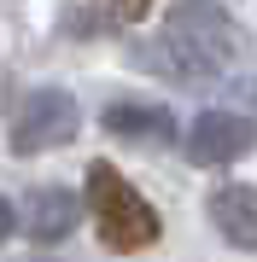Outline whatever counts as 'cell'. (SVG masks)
<instances>
[{
	"label": "cell",
	"mask_w": 257,
	"mask_h": 262,
	"mask_svg": "<svg viewBox=\"0 0 257 262\" xmlns=\"http://www.w3.org/2000/svg\"><path fill=\"white\" fill-rule=\"evenodd\" d=\"M88 210H94L100 239L111 245V251H146V245H158V233H164L158 210L146 204L111 163H94V169H88Z\"/></svg>",
	"instance_id": "obj_1"
},
{
	"label": "cell",
	"mask_w": 257,
	"mask_h": 262,
	"mask_svg": "<svg viewBox=\"0 0 257 262\" xmlns=\"http://www.w3.org/2000/svg\"><path fill=\"white\" fill-rule=\"evenodd\" d=\"M76 128H82L76 99L58 94V88H41V94H29L18 105V117H12V151H18V158H35V151H47V146H65Z\"/></svg>",
	"instance_id": "obj_2"
},
{
	"label": "cell",
	"mask_w": 257,
	"mask_h": 262,
	"mask_svg": "<svg viewBox=\"0 0 257 262\" xmlns=\"http://www.w3.org/2000/svg\"><path fill=\"white\" fill-rule=\"evenodd\" d=\"M170 35L181 47H193L199 58H210L216 70L228 64V58H240V29H234V18L216 0H181L170 12Z\"/></svg>",
	"instance_id": "obj_3"
},
{
	"label": "cell",
	"mask_w": 257,
	"mask_h": 262,
	"mask_svg": "<svg viewBox=\"0 0 257 262\" xmlns=\"http://www.w3.org/2000/svg\"><path fill=\"white\" fill-rule=\"evenodd\" d=\"M257 140V128L240 111H205L199 122H193V134H187V158L193 163H234V158H246Z\"/></svg>",
	"instance_id": "obj_4"
},
{
	"label": "cell",
	"mask_w": 257,
	"mask_h": 262,
	"mask_svg": "<svg viewBox=\"0 0 257 262\" xmlns=\"http://www.w3.org/2000/svg\"><path fill=\"white\" fill-rule=\"evenodd\" d=\"M105 134H117V140H146V146H164L175 140V117L164 111V105H146V99H117L100 111Z\"/></svg>",
	"instance_id": "obj_5"
},
{
	"label": "cell",
	"mask_w": 257,
	"mask_h": 262,
	"mask_svg": "<svg viewBox=\"0 0 257 262\" xmlns=\"http://www.w3.org/2000/svg\"><path fill=\"white\" fill-rule=\"evenodd\" d=\"M210 222L234 251H257V187H216L210 192Z\"/></svg>",
	"instance_id": "obj_6"
},
{
	"label": "cell",
	"mask_w": 257,
	"mask_h": 262,
	"mask_svg": "<svg viewBox=\"0 0 257 262\" xmlns=\"http://www.w3.org/2000/svg\"><path fill=\"white\" fill-rule=\"evenodd\" d=\"M76 192H65V187H41L35 198H29V239H41V245H53V239H65L70 227H76Z\"/></svg>",
	"instance_id": "obj_7"
},
{
	"label": "cell",
	"mask_w": 257,
	"mask_h": 262,
	"mask_svg": "<svg viewBox=\"0 0 257 262\" xmlns=\"http://www.w3.org/2000/svg\"><path fill=\"white\" fill-rule=\"evenodd\" d=\"M141 58H152V70L175 76V82H210V76H216V64H210V58H199L193 47H181L175 35H164L158 47H146Z\"/></svg>",
	"instance_id": "obj_8"
},
{
	"label": "cell",
	"mask_w": 257,
	"mask_h": 262,
	"mask_svg": "<svg viewBox=\"0 0 257 262\" xmlns=\"http://www.w3.org/2000/svg\"><path fill=\"white\" fill-rule=\"evenodd\" d=\"M105 12H111V18H123V24H134V18H146V12H152V0H100Z\"/></svg>",
	"instance_id": "obj_9"
},
{
	"label": "cell",
	"mask_w": 257,
	"mask_h": 262,
	"mask_svg": "<svg viewBox=\"0 0 257 262\" xmlns=\"http://www.w3.org/2000/svg\"><path fill=\"white\" fill-rule=\"evenodd\" d=\"M12 227H18V210H12V198H0V245L12 239Z\"/></svg>",
	"instance_id": "obj_10"
}]
</instances>
